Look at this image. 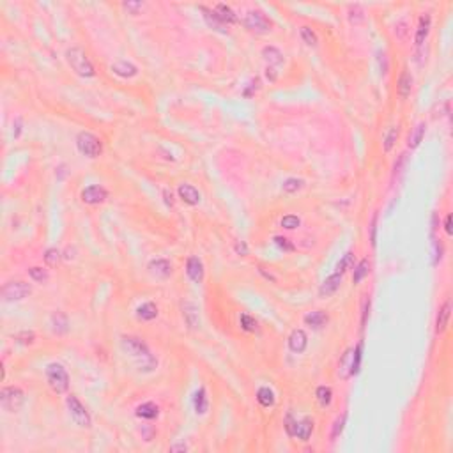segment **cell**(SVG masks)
<instances>
[{
    "mask_svg": "<svg viewBox=\"0 0 453 453\" xmlns=\"http://www.w3.org/2000/svg\"><path fill=\"white\" fill-rule=\"evenodd\" d=\"M186 275L193 283H202L204 280V264L199 257H190L186 262Z\"/></svg>",
    "mask_w": 453,
    "mask_h": 453,
    "instance_id": "obj_10",
    "label": "cell"
},
{
    "mask_svg": "<svg viewBox=\"0 0 453 453\" xmlns=\"http://www.w3.org/2000/svg\"><path fill=\"white\" fill-rule=\"evenodd\" d=\"M122 349L131 356L136 361V366L143 372H150L158 366V361L153 354H150L149 347L142 338L138 336H122Z\"/></svg>",
    "mask_w": 453,
    "mask_h": 453,
    "instance_id": "obj_1",
    "label": "cell"
},
{
    "mask_svg": "<svg viewBox=\"0 0 453 453\" xmlns=\"http://www.w3.org/2000/svg\"><path fill=\"white\" fill-rule=\"evenodd\" d=\"M351 264H352V253L349 251V253H345L344 258H342V260L338 262V266H336V273H340V275H342L345 269L351 268Z\"/></svg>",
    "mask_w": 453,
    "mask_h": 453,
    "instance_id": "obj_43",
    "label": "cell"
},
{
    "mask_svg": "<svg viewBox=\"0 0 453 453\" xmlns=\"http://www.w3.org/2000/svg\"><path fill=\"white\" fill-rule=\"evenodd\" d=\"M430 23H432V16H430V13H423L422 18H420V23H418L416 35H414V45L418 46V48H422L423 43L427 41V35H429V32H430Z\"/></svg>",
    "mask_w": 453,
    "mask_h": 453,
    "instance_id": "obj_11",
    "label": "cell"
},
{
    "mask_svg": "<svg viewBox=\"0 0 453 453\" xmlns=\"http://www.w3.org/2000/svg\"><path fill=\"white\" fill-rule=\"evenodd\" d=\"M239 322H241V328H243L244 331H248V333L257 331V321H255V319L251 317V315H248V314H241Z\"/></svg>",
    "mask_w": 453,
    "mask_h": 453,
    "instance_id": "obj_34",
    "label": "cell"
},
{
    "mask_svg": "<svg viewBox=\"0 0 453 453\" xmlns=\"http://www.w3.org/2000/svg\"><path fill=\"white\" fill-rule=\"evenodd\" d=\"M66 59H67V62H69V66L73 67L74 73L80 74V77L91 78V77H94L96 74L94 66H92V62L89 60L87 53H85L80 46H73V48L67 50Z\"/></svg>",
    "mask_w": 453,
    "mask_h": 453,
    "instance_id": "obj_2",
    "label": "cell"
},
{
    "mask_svg": "<svg viewBox=\"0 0 453 453\" xmlns=\"http://www.w3.org/2000/svg\"><path fill=\"white\" fill-rule=\"evenodd\" d=\"M398 94L402 96V98H407L409 94H411V89H412V77L409 71H404V73L400 74V78H398Z\"/></svg>",
    "mask_w": 453,
    "mask_h": 453,
    "instance_id": "obj_29",
    "label": "cell"
},
{
    "mask_svg": "<svg viewBox=\"0 0 453 453\" xmlns=\"http://www.w3.org/2000/svg\"><path fill=\"white\" fill-rule=\"evenodd\" d=\"M425 131H427V124L425 122H420L418 126H416L414 131L409 135V143L407 145L411 147V149H416V147L420 145V143L423 142V136H425Z\"/></svg>",
    "mask_w": 453,
    "mask_h": 453,
    "instance_id": "obj_30",
    "label": "cell"
},
{
    "mask_svg": "<svg viewBox=\"0 0 453 453\" xmlns=\"http://www.w3.org/2000/svg\"><path fill=\"white\" fill-rule=\"evenodd\" d=\"M182 315H184L186 324H188L192 329H195V328H199L200 326L199 308H197L193 303H184L182 305Z\"/></svg>",
    "mask_w": 453,
    "mask_h": 453,
    "instance_id": "obj_18",
    "label": "cell"
},
{
    "mask_svg": "<svg viewBox=\"0 0 453 453\" xmlns=\"http://www.w3.org/2000/svg\"><path fill=\"white\" fill-rule=\"evenodd\" d=\"M280 225H282L283 229H287V230H294V229H297V226L301 225V220L297 216H294V214H287V216L282 218Z\"/></svg>",
    "mask_w": 453,
    "mask_h": 453,
    "instance_id": "obj_39",
    "label": "cell"
},
{
    "mask_svg": "<svg viewBox=\"0 0 453 453\" xmlns=\"http://www.w3.org/2000/svg\"><path fill=\"white\" fill-rule=\"evenodd\" d=\"M315 395H317V400L319 404H321V407H328L329 404H331L333 400V391L331 388L328 386H319L317 391H315Z\"/></svg>",
    "mask_w": 453,
    "mask_h": 453,
    "instance_id": "obj_31",
    "label": "cell"
},
{
    "mask_svg": "<svg viewBox=\"0 0 453 453\" xmlns=\"http://www.w3.org/2000/svg\"><path fill=\"white\" fill-rule=\"evenodd\" d=\"M397 140H398V128H391L390 131H388V135L384 136V150L390 153V150L395 147V143H397Z\"/></svg>",
    "mask_w": 453,
    "mask_h": 453,
    "instance_id": "obj_36",
    "label": "cell"
},
{
    "mask_svg": "<svg viewBox=\"0 0 453 453\" xmlns=\"http://www.w3.org/2000/svg\"><path fill=\"white\" fill-rule=\"evenodd\" d=\"M243 23L246 28L253 32H258V34H266V32L271 30V21L264 16V13L260 11H248L243 18Z\"/></svg>",
    "mask_w": 453,
    "mask_h": 453,
    "instance_id": "obj_8",
    "label": "cell"
},
{
    "mask_svg": "<svg viewBox=\"0 0 453 453\" xmlns=\"http://www.w3.org/2000/svg\"><path fill=\"white\" fill-rule=\"evenodd\" d=\"M377 220H379V216L373 214L372 221H370V243H372V246L377 244Z\"/></svg>",
    "mask_w": 453,
    "mask_h": 453,
    "instance_id": "obj_44",
    "label": "cell"
},
{
    "mask_svg": "<svg viewBox=\"0 0 453 453\" xmlns=\"http://www.w3.org/2000/svg\"><path fill=\"white\" fill-rule=\"evenodd\" d=\"M122 6H124V9H128V11H131L133 14H136L143 7V4L142 2H124Z\"/></svg>",
    "mask_w": 453,
    "mask_h": 453,
    "instance_id": "obj_47",
    "label": "cell"
},
{
    "mask_svg": "<svg viewBox=\"0 0 453 453\" xmlns=\"http://www.w3.org/2000/svg\"><path fill=\"white\" fill-rule=\"evenodd\" d=\"M262 57H264L266 62H268L269 66H282V62H283L282 52H280L278 48H275V46H266V48L262 50Z\"/></svg>",
    "mask_w": 453,
    "mask_h": 453,
    "instance_id": "obj_26",
    "label": "cell"
},
{
    "mask_svg": "<svg viewBox=\"0 0 453 453\" xmlns=\"http://www.w3.org/2000/svg\"><path fill=\"white\" fill-rule=\"evenodd\" d=\"M349 20H351V23L358 25L361 23L363 20H365V13H363V9L359 6H351L349 7Z\"/></svg>",
    "mask_w": 453,
    "mask_h": 453,
    "instance_id": "obj_38",
    "label": "cell"
},
{
    "mask_svg": "<svg viewBox=\"0 0 453 453\" xmlns=\"http://www.w3.org/2000/svg\"><path fill=\"white\" fill-rule=\"evenodd\" d=\"M193 407H195L197 414H206L207 409H209V402H207V393L204 388H200L199 391L193 397Z\"/></svg>",
    "mask_w": 453,
    "mask_h": 453,
    "instance_id": "obj_27",
    "label": "cell"
},
{
    "mask_svg": "<svg viewBox=\"0 0 453 453\" xmlns=\"http://www.w3.org/2000/svg\"><path fill=\"white\" fill-rule=\"evenodd\" d=\"M45 260L48 266H57V262L60 260V251L57 250V248H50V250H46Z\"/></svg>",
    "mask_w": 453,
    "mask_h": 453,
    "instance_id": "obj_41",
    "label": "cell"
},
{
    "mask_svg": "<svg viewBox=\"0 0 453 453\" xmlns=\"http://www.w3.org/2000/svg\"><path fill=\"white\" fill-rule=\"evenodd\" d=\"M149 271L156 278H168L172 275V264L165 258H154L149 264Z\"/></svg>",
    "mask_w": 453,
    "mask_h": 453,
    "instance_id": "obj_15",
    "label": "cell"
},
{
    "mask_svg": "<svg viewBox=\"0 0 453 453\" xmlns=\"http://www.w3.org/2000/svg\"><path fill=\"white\" fill-rule=\"evenodd\" d=\"M77 147L84 156L98 158L103 153V143L96 135L89 131H82L77 135Z\"/></svg>",
    "mask_w": 453,
    "mask_h": 453,
    "instance_id": "obj_5",
    "label": "cell"
},
{
    "mask_svg": "<svg viewBox=\"0 0 453 453\" xmlns=\"http://www.w3.org/2000/svg\"><path fill=\"white\" fill-rule=\"evenodd\" d=\"M163 195H165V202H167V206H168V207H172V206H174V199H172V192H168V190H165V192H163Z\"/></svg>",
    "mask_w": 453,
    "mask_h": 453,
    "instance_id": "obj_50",
    "label": "cell"
},
{
    "mask_svg": "<svg viewBox=\"0 0 453 453\" xmlns=\"http://www.w3.org/2000/svg\"><path fill=\"white\" fill-rule=\"evenodd\" d=\"M14 138H18V136H20V131H21V119H16V121H14Z\"/></svg>",
    "mask_w": 453,
    "mask_h": 453,
    "instance_id": "obj_52",
    "label": "cell"
},
{
    "mask_svg": "<svg viewBox=\"0 0 453 453\" xmlns=\"http://www.w3.org/2000/svg\"><path fill=\"white\" fill-rule=\"evenodd\" d=\"M66 405H67V409H69L71 418H73V422L77 423L78 427H84V429L91 427V414H89L85 405L82 404L74 395H69V397L66 398Z\"/></svg>",
    "mask_w": 453,
    "mask_h": 453,
    "instance_id": "obj_6",
    "label": "cell"
},
{
    "mask_svg": "<svg viewBox=\"0 0 453 453\" xmlns=\"http://www.w3.org/2000/svg\"><path fill=\"white\" fill-rule=\"evenodd\" d=\"M32 292V287L28 283L21 282V280H13L7 282L2 287V297L4 301H21L25 297H28Z\"/></svg>",
    "mask_w": 453,
    "mask_h": 453,
    "instance_id": "obj_7",
    "label": "cell"
},
{
    "mask_svg": "<svg viewBox=\"0 0 453 453\" xmlns=\"http://www.w3.org/2000/svg\"><path fill=\"white\" fill-rule=\"evenodd\" d=\"M307 345H308V336L303 329H294V331L290 333V336H289L290 351L296 352V354H301V352H305Z\"/></svg>",
    "mask_w": 453,
    "mask_h": 453,
    "instance_id": "obj_14",
    "label": "cell"
},
{
    "mask_svg": "<svg viewBox=\"0 0 453 453\" xmlns=\"http://www.w3.org/2000/svg\"><path fill=\"white\" fill-rule=\"evenodd\" d=\"M444 230H446L448 236H451V216L448 214L446 220H444Z\"/></svg>",
    "mask_w": 453,
    "mask_h": 453,
    "instance_id": "obj_51",
    "label": "cell"
},
{
    "mask_svg": "<svg viewBox=\"0 0 453 453\" xmlns=\"http://www.w3.org/2000/svg\"><path fill=\"white\" fill-rule=\"evenodd\" d=\"M28 275H30V278L34 280V282H39V283L48 280V271L43 268H30L28 269Z\"/></svg>",
    "mask_w": 453,
    "mask_h": 453,
    "instance_id": "obj_40",
    "label": "cell"
},
{
    "mask_svg": "<svg viewBox=\"0 0 453 453\" xmlns=\"http://www.w3.org/2000/svg\"><path fill=\"white\" fill-rule=\"evenodd\" d=\"M200 9H202L204 18H206V21H207L209 27L216 28V30H220V32H226V25L220 20V18H218V14L214 13V9H209V7H204V6L200 7Z\"/></svg>",
    "mask_w": 453,
    "mask_h": 453,
    "instance_id": "obj_22",
    "label": "cell"
},
{
    "mask_svg": "<svg viewBox=\"0 0 453 453\" xmlns=\"http://www.w3.org/2000/svg\"><path fill=\"white\" fill-rule=\"evenodd\" d=\"M177 193H179V199H181L184 204H188V206H199L200 193H199V190H197L195 186H192V184H179Z\"/></svg>",
    "mask_w": 453,
    "mask_h": 453,
    "instance_id": "obj_12",
    "label": "cell"
},
{
    "mask_svg": "<svg viewBox=\"0 0 453 453\" xmlns=\"http://www.w3.org/2000/svg\"><path fill=\"white\" fill-rule=\"evenodd\" d=\"M34 338H35V335L32 331H23V333H20V335H18V340H20L21 344H32V342H34Z\"/></svg>",
    "mask_w": 453,
    "mask_h": 453,
    "instance_id": "obj_48",
    "label": "cell"
},
{
    "mask_svg": "<svg viewBox=\"0 0 453 453\" xmlns=\"http://www.w3.org/2000/svg\"><path fill=\"white\" fill-rule=\"evenodd\" d=\"M450 315H451V301L446 299L443 303V307L439 308L437 317H436V333L437 335H441V333L446 331L448 322H450Z\"/></svg>",
    "mask_w": 453,
    "mask_h": 453,
    "instance_id": "obj_13",
    "label": "cell"
},
{
    "mask_svg": "<svg viewBox=\"0 0 453 453\" xmlns=\"http://www.w3.org/2000/svg\"><path fill=\"white\" fill-rule=\"evenodd\" d=\"M82 202L89 204V206H98V204H103L106 199H108V192H106L103 186L99 184H92L89 188H85L82 192Z\"/></svg>",
    "mask_w": 453,
    "mask_h": 453,
    "instance_id": "obj_9",
    "label": "cell"
},
{
    "mask_svg": "<svg viewBox=\"0 0 453 453\" xmlns=\"http://www.w3.org/2000/svg\"><path fill=\"white\" fill-rule=\"evenodd\" d=\"M236 253L237 255H248V246L244 241H239V243L236 244Z\"/></svg>",
    "mask_w": 453,
    "mask_h": 453,
    "instance_id": "obj_49",
    "label": "cell"
},
{
    "mask_svg": "<svg viewBox=\"0 0 453 453\" xmlns=\"http://www.w3.org/2000/svg\"><path fill=\"white\" fill-rule=\"evenodd\" d=\"M296 425H297V420L294 418L292 414H287L285 418V430L290 437H294V432H296Z\"/></svg>",
    "mask_w": 453,
    "mask_h": 453,
    "instance_id": "obj_45",
    "label": "cell"
},
{
    "mask_svg": "<svg viewBox=\"0 0 453 453\" xmlns=\"http://www.w3.org/2000/svg\"><path fill=\"white\" fill-rule=\"evenodd\" d=\"M361 352H363V344L359 342L358 345H356L354 349V358H352V363H351V370H349V373L351 375H354V373L359 372V366H361Z\"/></svg>",
    "mask_w": 453,
    "mask_h": 453,
    "instance_id": "obj_33",
    "label": "cell"
},
{
    "mask_svg": "<svg viewBox=\"0 0 453 453\" xmlns=\"http://www.w3.org/2000/svg\"><path fill=\"white\" fill-rule=\"evenodd\" d=\"M136 317L140 319V321H153V319L158 317V307L154 303H143L140 305L138 308H136Z\"/></svg>",
    "mask_w": 453,
    "mask_h": 453,
    "instance_id": "obj_23",
    "label": "cell"
},
{
    "mask_svg": "<svg viewBox=\"0 0 453 453\" xmlns=\"http://www.w3.org/2000/svg\"><path fill=\"white\" fill-rule=\"evenodd\" d=\"M214 13L218 14V18H220L221 21L229 27V25L236 23L237 21V14L234 13V9L230 6H226V4H216L214 6Z\"/></svg>",
    "mask_w": 453,
    "mask_h": 453,
    "instance_id": "obj_19",
    "label": "cell"
},
{
    "mask_svg": "<svg viewBox=\"0 0 453 453\" xmlns=\"http://www.w3.org/2000/svg\"><path fill=\"white\" fill-rule=\"evenodd\" d=\"M50 324H52L53 333H57V335H64L69 329V321H67V317L62 312H55L52 315V319H50Z\"/></svg>",
    "mask_w": 453,
    "mask_h": 453,
    "instance_id": "obj_20",
    "label": "cell"
},
{
    "mask_svg": "<svg viewBox=\"0 0 453 453\" xmlns=\"http://www.w3.org/2000/svg\"><path fill=\"white\" fill-rule=\"evenodd\" d=\"M257 402L262 405V407H273V405H275V402H276V397H275V393H273L271 388H268V386L258 388V391H257Z\"/></svg>",
    "mask_w": 453,
    "mask_h": 453,
    "instance_id": "obj_28",
    "label": "cell"
},
{
    "mask_svg": "<svg viewBox=\"0 0 453 453\" xmlns=\"http://www.w3.org/2000/svg\"><path fill=\"white\" fill-rule=\"evenodd\" d=\"M112 71L117 74V77L133 78V77H136V73H138V67H136L135 64L128 62V60H119V62L112 64Z\"/></svg>",
    "mask_w": 453,
    "mask_h": 453,
    "instance_id": "obj_16",
    "label": "cell"
},
{
    "mask_svg": "<svg viewBox=\"0 0 453 453\" xmlns=\"http://www.w3.org/2000/svg\"><path fill=\"white\" fill-rule=\"evenodd\" d=\"M303 179H297V177H290L287 179L285 182H283V192L285 193H296L297 190L303 188Z\"/></svg>",
    "mask_w": 453,
    "mask_h": 453,
    "instance_id": "obj_35",
    "label": "cell"
},
{
    "mask_svg": "<svg viewBox=\"0 0 453 453\" xmlns=\"http://www.w3.org/2000/svg\"><path fill=\"white\" fill-rule=\"evenodd\" d=\"M25 404V393L18 386H6L0 391V405L7 412H18Z\"/></svg>",
    "mask_w": 453,
    "mask_h": 453,
    "instance_id": "obj_4",
    "label": "cell"
},
{
    "mask_svg": "<svg viewBox=\"0 0 453 453\" xmlns=\"http://www.w3.org/2000/svg\"><path fill=\"white\" fill-rule=\"evenodd\" d=\"M158 414H160V407L153 402H145L136 407V416L142 420H154L158 418Z\"/></svg>",
    "mask_w": 453,
    "mask_h": 453,
    "instance_id": "obj_24",
    "label": "cell"
},
{
    "mask_svg": "<svg viewBox=\"0 0 453 453\" xmlns=\"http://www.w3.org/2000/svg\"><path fill=\"white\" fill-rule=\"evenodd\" d=\"M368 273H370V262H368V258H363L354 269V276H352L354 283H359L365 276H368Z\"/></svg>",
    "mask_w": 453,
    "mask_h": 453,
    "instance_id": "obj_32",
    "label": "cell"
},
{
    "mask_svg": "<svg viewBox=\"0 0 453 453\" xmlns=\"http://www.w3.org/2000/svg\"><path fill=\"white\" fill-rule=\"evenodd\" d=\"M345 418H347V414H342L340 418H336L335 425H333V432H331V437L333 439H336V437L342 434V430H344V425H345Z\"/></svg>",
    "mask_w": 453,
    "mask_h": 453,
    "instance_id": "obj_42",
    "label": "cell"
},
{
    "mask_svg": "<svg viewBox=\"0 0 453 453\" xmlns=\"http://www.w3.org/2000/svg\"><path fill=\"white\" fill-rule=\"evenodd\" d=\"M305 322H307L308 326H312V328L321 329L322 326H326V322H328V315L321 310L310 312V314L305 315Z\"/></svg>",
    "mask_w": 453,
    "mask_h": 453,
    "instance_id": "obj_25",
    "label": "cell"
},
{
    "mask_svg": "<svg viewBox=\"0 0 453 453\" xmlns=\"http://www.w3.org/2000/svg\"><path fill=\"white\" fill-rule=\"evenodd\" d=\"M299 34H301V39H303V41L307 43L308 46H315V45H317V35H315V32L312 30L310 27H301L299 28Z\"/></svg>",
    "mask_w": 453,
    "mask_h": 453,
    "instance_id": "obj_37",
    "label": "cell"
},
{
    "mask_svg": "<svg viewBox=\"0 0 453 453\" xmlns=\"http://www.w3.org/2000/svg\"><path fill=\"white\" fill-rule=\"evenodd\" d=\"M340 285H342V275L340 273H335V275H331L329 278L324 280V283L321 285V290H319V292H321L322 297H328V296H331V294H335L336 290L340 289Z\"/></svg>",
    "mask_w": 453,
    "mask_h": 453,
    "instance_id": "obj_17",
    "label": "cell"
},
{
    "mask_svg": "<svg viewBox=\"0 0 453 453\" xmlns=\"http://www.w3.org/2000/svg\"><path fill=\"white\" fill-rule=\"evenodd\" d=\"M46 381L55 393H66L69 388V375L60 363H50L46 366Z\"/></svg>",
    "mask_w": 453,
    "mask_h": 453,
    "instance_id": "obj_3",
    "label": "cell"
},
{
    "mask_svg": "<svg viewBox=\"0 0 453 453\" xmlns=\"http://www.w3.org/2000/svg\"><path fill=\"white\" fill-rule=\"evenodd\" d=\"M312 430H314V422L310 418H303L301 422H297L294 437H297L301 441H308L312 436Z\"/></svg>",
    "mask_w": 453,
    "mask_h": 453,
    "instance_id": "obj_21",
    "label": "cell"
},
{
    "mask_svg": "<svg viewBox=\"0 0 453 453\" xmlns=\"http://www.w3.org/2000/svg\"><path fill=\"white\" fill-rule=\"evenodd\" d=\"M275 243L278 244V246L282 248V250H285V251H292V250H294V244H290L287 237L276 236V237H275Z\"/></svg>",
    "mask_w": 453,
    "mask_h": 453,
    "instance_id": "obj_46",
    "label": "cell"
},
{
    "mask_svg": "<svg viewBox=\"0 0 453 453\" xmlns=\"http://www.w3.org/2000/svg\"><path fill=\"white\" fill-rule=\"evenodd\" d=\"M170 450L172 451H186L188 450V446H186V444H177V446H172Z\"/></svg>",
    "mask_w": 453,
    "mask_h": 453,
    "instance_id": "obj_53",
    "label": "cell"
}]
</instances>
